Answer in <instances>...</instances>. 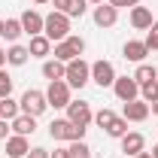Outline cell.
<instances>
[{
  "label": "cell",
  "mask_w": 158,
  "mask_h": 158,
  "mask_svg": "<svg viewBox=\"0 0 158 158\" xmlns=\"http://www.w3.org/2000/svg\"><path fill=\"white\" fill-rule=\"evenodd\" d=\"M82 52H85V40L76 37V34H70L67 40L52 46V58H58L61 64H70L73 58H82Z\"/></svg>",
  "instance_id": "cell-1"
},
{
  "label": "cell",
  "mask_w": 158,
  "mask_h": 158,
  "mask_svg": "<svg viewBox=\"0 0 158 158\" xmlns=\"http://www.w3.org/2000/svg\"><path fill=\"white\" fill-rule=\"evenodd\" d=\"M85 131H88V128H76V125H73V122H67V118H52V125H49V137L55 140V143L85 140Z\"/></svg>",
  "instance_id": "cell-2"
},
{
  "label": "cell",
  "mask_w": 158,
  "mask_h": 158,
  "mask_svg": "<svg viewBox=\"0 0 158 158\" xmlns=\"http://www.w3.org/2000/svg\"><path fill=\"white\" fill-rule=\"evenodd\" d=\"M43 34L52 40V43H61V40L70 37V15H64V12H49L46 21H43Z\"/></svg>",
  "instance_id": "cell-3"
},
{
  "label": "cell",
  "mask_w": 158,
  "mask_h": 158,
  "mask_svg": "<svg viewBox=\"0 0 158 158\" xmlns=\"http://www.w3.org/2000/svg\"><path fill=\"white\" fill-rule=\"evenodd\" d=\"M64 82H67L70 88H85V85L91 82V64H88L85 58H73L70 64H67Z\"/></svg>",
  "instance_id": "cell-4"
},
{
  "label": "cell",
  "mask_w": 158,
  "mask_h": 158,
  "mask_svg": "<svg viewBox=\"0 0 158 158\" xmlns=\"http://www.w3.org/2000/svg\"><path fill=\"white\" fill-rule=\"evenodd\" d=\"M19 106H21V113L24 116H34L40 118L46 110H49V100H46V91H40V88H27L24 94L19 98Z\"/></svg>",
  "instance_id": "cell-5"
},
{
  "label": "cell",
  "mask_w": 158,
  "mask_h": 158,
  "mask_svg": "<svg viewBox=\"0 0 158 158\" xmlns=\"http://www.w3.org/2000/svg\"><path fill=\"white\" fill-rule=\"evenodd\" d=\"M67 122H73L76 128H88L94 122V110L88 100H70L67 103Z\"/></svg>",
  "instance_id": "cell-6"
},
{
  "label": "cell",
  "mask_w": 158,
  "mask_h": 158,
  "mask_svg": "<svg viewBox=\"0 0 158 158\" xmlns=\"http://www.w3.org/2000/svg\"><path fill=\"white\" fill-rule=\"evenodd\" d=\"M70 85L64 82V79H55V82H49V88H46V100H49V106L52 110H67V103H70Z\"/></svg>",
  "instance_id": "cell-7"
},
{
  "label": "cell",
  "mask_w": 158,
  "mask_h": 158,
  "mask_svg": "<svg viewBox=\"0 0 158 158\" xmlns=\"http://www.w3.org/2000/svg\"><path fill=\"white\" fill-rule=\"evenodd\" d=\"M116 67H113V61H94L91 64V82L100 85V88H113V82H116Z\"/></svg>",
  "instance_id": "cell-8"
},
{
  "label": "cell",
  "mask_w": 158,
  "mask_h": 158,
  "mask_svg": "<svg viewBox=\"0 0 158 158\" xmlns=\"http://www.w3.org/2000/svg\"><path fill=\"white\" fill-rule=\"evenodd\" d=\"M113 91H116V98L122 103H128V100H137L140 98V82L134 76H116L113 82Z\"/></svg>",
  "instance_id": "cell-9"
},
{
  "label": "cell",
  "mask_w": 158,
  "mask_h": 158,
  "mask_svg": "<svg viewBox=\"0 0 158 158\" xmlns=\"http://www.w3.org/2000/svg\"><path fill=\"white\" fill-rule=\"evenodd\" d=\"M91 19H94V24L98 27H116V21H118V9L116 6H110V3H98L94 9H91Z\"/></svg>",
  "instance_id": "cell-10"
},
{
  "label": "cell",
  "mask_w": 158,
  "mask_h": 158,
  "mask_svg": "<svg viewBox=\"0 0 158 158\" xmlns=\"http://www.w3.org/2000/svg\"><path fill=\"white\" fill-rule=\"evenodd\" d=\"M149 55V46L143 43V40H128L125 46H122V58L131 61V64H143Z\"/></svg>",
  "instance_id": "cell-11"
},
{
  "label": "cell",
  "mask_w": 158,
  "mask_h": 158,
  "mask_svg": "<svg viewBox=\"0 0 158 158\" xmlns=\"http://www.w3.org/2000/svg\"><path fill=\"white\" fill-rule=\"evenodd\" d=\"M21 21V31L27 34V37H37V34H43V21H46V15H40L37 9H24L19 15Z\"/></svg>",
  "instance_id": "cell-12"
},
{
  "label": "cell",
  "mask_w": 158,
  "mask_h": 158,
  "mask_svg": "<svg viewBox=\"0 0 158 158\" xmlns=\"http://www.w3.org/2000/svg\"><path fill=\"white\" fill-rule=\"evenodd\" d=\"M128 21H131L134 31H149L155 19H152V9L149 6H134V9H128Z\"/></svg>",
  "instance_id": "cell-13"
},
{
  "label": "cell",
  "mask_w": 158,
  "mask_h": 158,
  "mask_svg": "<svg viewBox=\"0 0 158 158\" xmlns=\"http://www.w3.org/2000/svg\"><path fill=\"white\" fill-rule=\"evenodd\" d=\"M149 113H152V110H149V103H146V100H128V103H125V110H122V116L128 118V122H146V118H149Z\"/></svg>",
  "instance_id": "cell-14"
},
{
  "label": "cell",
  "mask_w": 158,
  "mask_h": 158,
  "mask_svg": "<svg viewBox=\"0 0 158 158\" xmlns=\"http://www.w3.org/2000/svg\"><path fill=\"white\" fill-rule=\"evenodd\" d=\"M27 152H31L27 137H21V134H9L6 137V158H27Z\"/></svg>",
  "instance_id": "cell-15"
},
{
  "label": "cell",
  "mask_w": 158,
  "mask_h": 158,
  "mask_svg": "<svg viewBox=\"0 0 158 158\" xmlns=\"http://www.w3.org/2000/svg\"><path fill=\"white\" fill-rule=\"evenodd\" d=\"M52 46H55V43L46 37V34H37V37H31V43H27V52H31V58H43L46 61L52 55Z\"/></svg>",
  "instance_id": "cell-16"
},
{
  "label": "cell",
  "mask_w": 158,
  "mask_h": 158,
  "mask_svg": "<svg viewBox=\"0 0 158 158\" xmlns=\"http://www.w3.org/2000/svg\"><path fill=\"white\" fill-rule=\"evenodd\" d=\"M118 143H122V152H125V155H131V158L137 155V152H143V149H146V137H143L140 131H128Z\"/></svg>",
  "instance_id": "cell-17"
},
{
  "label": "cell",
  "mask_w": 158,
  "mask_h": 158,
  "mask_svg": "<svg viewBox=\"0 0 158 158\" xmlns=\"http://www.w3.org/2000/svg\"><path fill=\"white\" fill-rule=\"evenodd\" d=\"M9 125H12V134H21V137H31V134L37 131V118H34V116H24V113H19Z\"/></svg>",
  "instance_id": "cell-18"
},
{
  "label": "cell",
  "mask_w": 158,
  "mask_h": 158,
  "mask_svg": "<svg viewBox=\"0 0 158 158\" xmlns=\"http://www.w3.org/2000/svg\"><path fill=\"white\" fill-rule=\"evenodd\" d=\"M31 58V52H27V46H21V43H12L9 49H6V64L9 67H24Z\"/></svg>",
  "instance_id": "cell-19"
},
{
  "label": "cell",
  "mask_w": 158,
  "mask_h": 158,
  "mask_svg": "<svg viewBox=\"0 0 158 158\" xmlns=\"http://www.w3.org/2000/svg\"><path fill=\"white\" fill-rule=\"evenodd\" d=\"M43 79H49V82H55V79H64V73H67V64H61L58 58H46L43 61Z\"/></svg>",
  "instance_id": "cell-20"
},
{
  "label": "cell",
  "mask_w": 158,
  "mask_h": 158,
  "mask_svg": "<svg viewBox=\"0 0 158 158\" xmlns=\"http://www.w3.org/2000/svg\"><path fill=\"white\" fill-rule=\"evenodd\" d=\"M21 34H24V31H21V21H19V19H6V21H3V40H6L9 46H12V43H19Z\"/></svg>",
  "instance_id": "cell-21"
},
{
  "label": "cell",
  "mask_w": 158,
  "mask_h": 158,
  "mask_svg": "<svg viewBox=\"0 0 158 158\" xmlns=\"http://www.w3.org/2000/svg\"><path fill=\"white\" fill-rule=\"evenodd\" d=\"M19 113H21V106H19V100H15V98H0V118L12 122Z\"/></svg>",
  "instance_id": "cell-22"
},
{
  "label": "cell",
  "mask_w": 158,
  "mask_h": 158,
  "mask_svg": "<svg viewBox=\"0 0 158 158\" xmlns=\"http://www.w3.org/2000/svg\"><path fill=\"white\" fill-rule=\"evenodd\" d=\"M103 134H106V137H113V140H122L125 134H128V118H125V116H116Z\"/></svg>",
  "instance_id": "cell-23"
},
{
  "label": "cell",
  "mask_w": 158,
  "mask_h": 158,
  "mask_svg": "<svg viewBox=\"0 0 158 158\" xmlns=\"http://www.w3.org/2000/svg\"><path fill=\"white\" fill-rule=\"evenodd\" d=\"M134 79H137L140 85H146V82H155L158 73H155V67H152V64H146V61H143V64H137V70H134Z\"/></svg>",
  "instance_id": "cell-24"
},
{
  "label": "cell",
  "mask_w": 158,
  "mask_h": 158,
  "mask_svg": "<svg viewBox=\"0 0 158 158\" xmlns=\"http://www.w3.org/2000/svg\"><path fill=\"white\" fill-rule=\"evenodd\" d=\"M113 118H116V113H113V110H110V106H103V110H98V113H94V125H98L100 131H106V128H110V122H113Z\"/></svg>",
  "instance_id": "cell-25"
},
{
  "label": "cell",
  "mask_w": 158,
  "mask_h": 158,
  "mask_svg": "<svg viewBox=\"0 0 158 158\" xmlns=\"http://www.w3.org/2000/svg\"><path fill=\"white\" fill-rule=\"evenodd\" d=\"M140 100H146V103H155V100H158V79L140 85Z\"/></svg>",
  "instance_id": "cell-26"
},
{
  "label": "cell",
  "mask_w": 158,
  "mask_h": 158,
  "mask_svg": "<svg viewBox=\"0 0 158 158\" xmlns=\"http://www.w3.org/2000/svg\"><path fill=\"white\" fill-rule=\"evenodd\" d=\"M67 149H70V158H88V155H91V149H88L85 140H73Z\"/></svg>",
  "instance_id": "cell-27"
},
{
  "label": "cell",
  "mask_w": 158,
  "mask_h": 158,
  "mask_svg": "<svg viewBox=\"0 0 158 158\" xmlns=\"http://www.w3.org/2000/svg\"><path fill=\"white\" fill-rule=\"evenodd\" d=\"M85 12H88V0H70V6H67L70 19H82Z\"/></svg>",
  "instance_id": "cell-28"
},
{
  "label": "cell",
  "mask_w": 158,
  "mask_h": 158,
  "mask_svg": "<svg viewBox=\"0 0 158 158\" xmlns=\"http://www.w3.org/2000/svg\"><path fill=\"white\" fill-rule=\"evenodd\" d=\"M143 43L149 46V52H158V21H152V27L146 31V40Z\"/></svg>",
  "instance_id": "cell-29"
},
{
  "label": "cell",
  "mask_w": 158,
  "mask_h": 158,
  "mask_svg": "<svg viewBox=\"0 0 158 158\" xmlns=\"http://www.w3.org/2000/svg\"><path fill=\"white\" fill-rule=\"evenodd\" d=\"M0 98H12V76L0 70Z\"/></svg>",
  "instance_id": "cell-30"
},
{
  "label": "cell",
  "mask_w": 158,
  "mask_h": 158,
  "mask_svg": "<svg viewBox=\"0 0 158 158\" xmlns=\"http://www.w3.org/2000/svg\"><path fill=\"white\" fill-rule=\"evenodd\" d=\"M110 6H116V9H134V6H140V0H106Z\"/></svg>",
  "instance_id": "cell-31"
},
{
  "label": "cell",
  "mask_w": 158,
  "mask_h": 158,
  "mask_svg": "<svg viewBox=\"0 0 158 158\" xmlns=\"http://www.w3.org/2000/svg\"><path fill=\"white\" fill-rule=\"evenodd\" d=\"M27 158H49V149H43V146H31Z\"/></svg>",
  "instance_id": "cell-32"
},
{
  "label": "cell",
  "mask_w": 158,
  "mask_h": 158,
  "mask_svg": "<svg viewBox=\"0 0 158 158\" xmlns=\"http://www.w3.org/2000/svg\"><path fill=\"white\" fill-rule=\"evenodd\" d=\"M49 158H70V149L67 146H58L55 152H49Z\"/></svg>",
  "instance_id": "cell-33"
},
{
  "label": "cell",
  "mask_w": 158,
  "mask_h": 158,
  "mask_svg": "<svg viewBox=\"0 0 158 158\" xmlns=\"http://www.w3.org/2000/svg\"><path fill=\"white\" fill-rule=\"evenodd\" d=\"M9 131H12V125H9L6 118H0V140H6V137H9Z\"/></svg>",
  "instance_id": "cell-34"
},
{
  "label": "cell",
  "mask_w": 158,
  "mask_h": 158,
  "mask_svg": "<svg viewBox=\"0 0 158 158\" xmlns=\"http://www.w3.org/2000/svg\"><path fill=\"white\" fill-rule=\"evenodd\" d=\"M52 6H55V12H64V15H67V6H70V0H52Z\"/></svg>",
  "instance_id": "cell-35"
},
{
  "label": "cell",
  "mask_w": 158,
  "mask_h": 158,
  "mask_svg": "<svg viewBox=\"0 0 158 158\" xmlns=\"http://www.w3.org/2000/svg\"><path fill=\"white\" fill-rule=\"evenodd\" d=\"M3 67H6V49L0 46V70H3Z\"/></svg>",
  "instance_id": "cell-36"
},
{
  "label": "cell",
  "mask_w": 158,
  "mask_h": 158,
  "mask_svg": "<svg viewBox=\"0 0 158 158\" xmlns=\"http://www.w3.org/2000/svg\"><path fill=\"white\" fill-rule=\"evenodd\" d=\"M134 158H152V152H146V149H143V152H137Z\"/></svg>",
  "instance_id": "cell-37"
},
{
  "label": "cell",
  "mask_w": 158,
  "mask_h": 158,
  "mask_svg": "<svg viewBox=\"0 0 158 158\" xmlns=\"http://www.w3.org/2000/svg\"><path fill=\"white\" fill-rule=\"evenodd\" d=\"M149 110H152V116H158V100H155V103H149Z\"/></svg>",
  "instance_id": "cell-38"
},
{
  "label": "cell",
  "mask_w": 158,
  "mask_h": 158,
  "mask_svg": "<svg viewBox=\"0 0 158 158\" xmlns=\"http://www.w3.org/2000/svg\"><path fill=\"white\" fill-rule=\"evenodd\" d=\"M34 3H37V6H46V3H52V0H34Z\"/></svg>",
  "instance_id": "cell-39"
},
{
  "label": "cell",
  "mask_w": 158,
  "mask_h": 158,
  "mask_svg": "<svg viewBox=\"0 0 158 158\" xmlns=\"http://www.w3.org/2000/svg\"><path fill=\"white\" fill-rule=\"evenodd\" d=\"M152 158H158V143H155V146H152Z\"/></svg>",
  "instance_id": "cell-40"
},
{
  "label": "cell",
  "mask_w": 158,
  "mask_h": 158,
  "mask_svg": "<svg viewBox=\"0 0 158 158\" xmlns=\"http://www.w3.org/2000/svg\"><path fill=\"white\" fill-rule=\"evenodd\" d=\"M88 3H94V6H98V3H106V0H88Z\"/></svg>",
  "instance_id": "cell-41"
},
{
  "label": "cell",
  "mask_w": 158,
  "mask_h": 158,
  "mask_svg": "<svg viewBox=\"0 0 158 158\" xmlns=\"http://www.w3.org/2000/svg\"><path fill=\"white\" fill-rule=\"evenodd\" d=\"M0 37H3V19H0Z\"/></svg>",
  "instance_id": "cell-42"
},
{
  "label": "cell",
  "mask_w": 158,
  "mask_h": 158,
  "mask_svg": "<svg viewBox=\"0 0 158 158\" xmlns=\"http://www.w3.org/2000/svg\"><path fill=\"white\" fill-rule=\"evenodd\" d=\"M155 73H158V64H155Z\"/></svg>",
  "instance_id": "cell-43"
},
{
  "label": "cell",
  "mask_w": 158,
  "mask_h": 158,
  "mask_svg": "<svg viewBox=\"0 0 158 158\" xmlns=\"http://www.w3.org/2000/svg\"><path fill=\"white\" fill-rule=\"evenodd\" d=\"M88 158H94V155H88Z\"/></svg>",
  "instance_id": "cell-44"
}]
</instances>
